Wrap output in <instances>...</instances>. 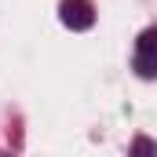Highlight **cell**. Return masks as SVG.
Returning <instances> with one entry per match:
<instances>
[{
  "label": "cell",
  "instance_id": "cell-1",
  "mask_svg": "<svg viewBox=\"0 0 157 157\" xmlns=\"http://www.w3.org/2000/svg\"><path fill=\"white\" fill-rule=\"evenodd\" d=\"M62 26L70 29H88L95 22V11H91V0H62Z\"/></svg>",
  "mask_w": 157,
  "mask_h": 157
},
{
  "label": "cell",
  "instance_id": "cell-2",
  "mask_svg": "<svg viewBox=\"0 0 157 157\" xmlns=\"http://www.w3.org/2000/svg\"><path fill=\"white\" fill-rule=\"evenodd\" d=\"M135 73L146 80L157 77V55H135Z\"/></svg>",
  "mask_w": 157,
  "mask_h": 157
},
{
  "label": "cell",
  "instance_id": "cell-3",
  "mask_svg": "<svg viewBox=\"0 0 157 157\" xmlns=\"http://www.w3.org/2000/svg\"><path fill=\"white\" fill-rule=\"evenodd\" d=\"M132 157H157V143H154V139H146V135H135V143H132Z\"/></svg>",
  "mask_w": 157,
  "mask_h": 157
},
{
  "label": "cell",
  "instance_id": "cell-4",
  "mask_svg": "<svg viewBox=\"0 0 157 157\" xmlns=\"http://www.w3.org/2000/svg\"><path fill=\"white\" fill-rule=\"evenodd\" d=\"M139 55H157V29H143L139 33Z\"/></svg>",
  "mask_w": 157,
  "mask_h": 157
}]
</instances>
